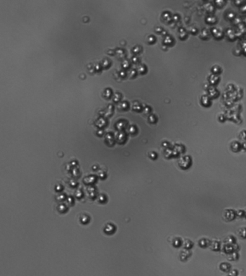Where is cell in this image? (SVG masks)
<instances>
[{"label":"cell","mask_w":246,"mask_h":276,"mask_svg":"<svg viewBox=\"0 0 246 276\" xmlns=\"http://www.w3.org/2000/svg\"><path fill=\"white\" fill-rule=\"evenodd\" d=\"M207 95L211 99H214V98H218L219 95V92L214 86H210L207 90Z\"/></svg>","instance_id":"6da1fadb"},{"label":"cell","mask_w":246,"mask_h":276,"mask_svg":"<svg viewBox=\"0 0 246 276\" xmlns=\"http://www.w3.org/2000/svg\"><path fill=\"white\" fill-rule=\"evenodd\" d=\"M200 103L204 107H209L212 105V99L207 95H203L200 98Z\"/></svg>","instance_id":"7a4b0ae2"},{"label":"cell","mask_w":246,"mask_h":276,"mask_svg":"<svg viewBox=\"0 0 246 276\" xmlns=\"http://www.w3.org/2000/svg\"><path fill=\"white\" fill-rule=\"evenodd\" d=\"M211 33L216 39L219 40L221 39L223 37V35H224L223 31L220 28H213L211 30Z\"/></svg>","instance_id":"3957f363"},{"label":"cell","mask_w":246,"mask_h":276,"mask_svg":"<svg viewBox=\"0 0 246 276\" xmlns=\"http://www.w3.org/2000/svg\"><path fill=\"white\" fill-rule=\"evenodd\" d=\"M219 80H220V78H219V76H217V75H213V74L210 75L208 78L209 83V84L211 85L212 86L216 85L219 83Z\"/></svg>","instance_id":"277c9868"},{"label":"cell","mask_w":246,"mask_h":276,"mask_svg":"<svg viewBox=\"0 0 246 276\" xmlns=\"http://www.w3.org/2000/svg\"><path fill=\"white\" fill-rule=\"evenodd\" d=\"M178 37L181 40H185L188 37V31L183 28H181L178 30Z\"/></svg>","instance_id":"5b68a950"},{"label":"cell","mask_w":246,"mask_h":276,"mask_svg":"<svg viewBox=\"0 0 246 276\" xmlns=\"http://www.w3.org/2000/svg\"><path fill=\"white\" fill-rule=\"evenodd\" d=\"M199 37L202 40H207L210 38V33L207 29H202L201 32H200Z\"/></svg>","instance_id":"8992f818"},{"label":"cell","mask_w":246,"mask_h":276,"mask_svg":"<svg viewBox=\"0 0 246 276\" xmlns=\"http://www.w3.org/2000/svg\"><path fill=\"white\" fill-rule=\"evenodd\" d=\"M212 73L214 75H217L219 76L221 73L222 72V67H219V65H214L211 69Z\"/></svg>","instance_id":"52a82bcc"},{"label":"cell","mask_w":246,"mask_h":276,"mask_svg":"<svg viewBox=\"0 0 246 276\" xmlns=\"http://www.w3.org/2000/svg\"><path fill=\"white\" fill-rule=\"evenodd\" d=\"M206 22L208 24H214L216 22V18L213 15H210L206 18Z\"/></svg>","instance_id":"ba28073f"},{"label":"cell","mask_w":246,"mask_h":276,"mask_svg":"<svg viewBox=\"0 0 246 276\" xmlns=\"http://www.w3.org/2000/svg\"><path fill=\"white\" fill-rule=\"evenodd\" d=\"M188 32L190 33H191L192 35H196V34H197L198 30L196 28L193 27V26H191V27H190L188 28Z\"/></svg>","instance_id":"9c48e42d"}]
</instances>
